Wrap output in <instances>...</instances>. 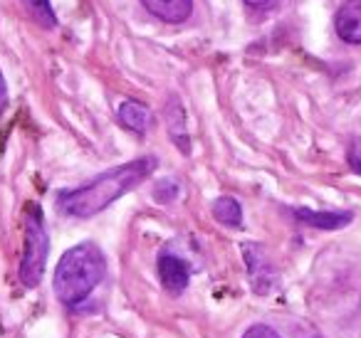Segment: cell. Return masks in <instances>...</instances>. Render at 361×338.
<instances>
[{
    "label": "cell",
    "instance_id": "obj_6",
    "mask_svg": "<svg viewBox=\"0 0 361 338\" xmlns=\"http://www.w3.org/2000/svg\"><path fill=\"white\" fill-rule=\"evenodd\" d=\"M243 252H245L247 267H250V279L255 284L257 292H267L275 279V269L267 262L265 252L260 249V244H243Z\"/></svg>",
    "mask_w": 361,
    "mask_h": 338
},
{
    "label": "cell",
    "instance_id": "obj_15",
    "mask_svg": "<svg viewBox=\"0 0 361 338\" xmlns=\"http://www.w3.org/2000/svg\"><path fill=\"white\" fill-rule=\"evenodd\" d=\"M6 109H8V84L3 80V72H0V116L6 114Z\"/></svg>",
    "mask_w": 361,
    "mask_h": 338
},
{
    "label": "cell",
    "instance_id": "obj_3",
    "mask_svg": "<svg viewBox=\"0 0 361 338\" xmlns=\"http://www.w3.org/2000/svg\"><path fill=\"white\" fill-rule=\"evenodd\" d=\"M47 252H50V239H47L45 218H42L40 205H25V247H23L20 259V282L25 287H37L42 282L47 264Z\"/></svg>",
    "mask_w": 361,
    "mask_h": 338
},
{
    "label": "cell",
    "instance_id": "obj_4",
    "mask_svg": "<svg viewBox=\"0 0 361 338\" xmlns=\"http://www.w3.org/2000/svg\"><path fill=\"white\" fill-rule=\"evenodd\" d=\"M159 279L164 284V289L169 294L178 296L183 289L188 287V279H191V269L176 254H161L159 257Z\"/></svg>",
    "mask_w": 361,
    "mask_h": 338
},
{
    "label": "cell",
    "instance_id": "obj_2",
    "mask_svg": "<svg viewBox=\"0 0 361 338\" xmlns=\"http://www.w3.org/2000/svg\"><path fill=\"white\" fill-rule=\"evenodd\" d=\"M106 259L102 249L92 242L70 247L57 262L55 294L65 306H80L104 279Z\"/></svg>",
    "mask_w": 361,
    "mask_h": 338
},
{
    "label": "cell",
    "instance_id": "obj_13",
    "mask_svg": "<svg viewBox=\"0 0 361 338\" xmlns=\"http://www.w3.org/2000/svg\"><path fill=\"white\" fill-rule=\"evenodd\" d=\"M178 198V183L176 180H161L156 183V190H154V200L156 203H171V200Z\"/></svg>",
    "mask_w": 361,
    "mask_h": 338
},
{
    "label": "cell",
    "instance_id": "obj_5",
    "mask_svg": "<svg viewBox=\"0 0 361 338\" xmlns=\"http://www.w3.org/2000/svg\"><path fill=\"white\" fill-rule=\"evenodd\" d=\"M336 35L349 45H361V0H344L334 18Z\"/></svg>",
    "mask_w": 361,
    "mask_h": 338
},
{
    "label": "cell",
    "instance_id": "obj_11",
    "mask_svg": "<svg viewBox=\"0 0 361 338\" xmlns=\"http://www.w3.org/2000/svg\"><path fill=\"white\" fill-rule=\"evenodd\" d=\"M166 119H169V131H171L173 144L188 156L191 154V141H188V134H186V129H183V114H180L178 104H176V111H173V101H171L169 116H166Z\"/></svg>",
    "mask_w": 361,
    "mask_h": 338
},
{
    "label": "cell",
    "instance_id": "obj_14",
    "mask_svg": "<svg viewBox=\"0 0 361 338\" xmlns=\"http://www.w3.org/2000/svg\"><path fill=\"white\" fill-rule=\"evenodd\" d=\"M243 338H280L275 331H272L270 326H262V323H257V326H250L245 331V336Z\"/></svg>",
    "mask_w": 361,
    "mask_h": 338
},
{
    "label": "cell",
    "instance_id": "obj_7",
    "mask_svg": "<svg viewBox=\"0 0 361 338\" xmlns=\"http://www.w3.org/2000/svg\"><path fill=\"white\" fill-rule=\"evenodd\" d=\"M144 8L164 23H186L193 13V0H141Z\"/></svg>",
    "mask_w": 361,
    "mask_h": 338
},
{
    "label": "cell",
    "instance_id": "obj_10",
    "mask_svg": "<svg viewBox=\"0 0 361 338\" xmlns=\"http://www.w3.org/2000/svg\"><path fill=\"white\" fill-rule=\"evenodd\" d=\"M213 215H216L218 223L228 225V227H240L243 225L240 203H238L235 198H228V195H223V198H218L216 203H213Z\"/></svg>",
    "mask_w": 361,
    "mask_h": 338
},
{
    "label": "cell",
    "instance_id": "obj_16",
    "mask_svg": "<svg viewBox=\"0 0 361 338\" xmlns=\"http://www.w3.org/2000/svg\"><path fill=\"white\" fill-rule=\"evenodd\" d=\"M277 0H245V6L255 8V11H270V8H275Z\"/></svg>",
    "mask_w": 361,
    "mask_h": 338
},
{
    "label": "cell",
    "instance_id": "obj_8",
    "mask_svg": "<svg viewBox=\"0 0 361 338\" xmlns=\"http://www.w3.org/2000/svg\"><path fill=\"white\" fill-rule=\"evenodd\" d=\"M295 218L317 230H339L351 223V213H329V210L324 213V210H307V208H297Z\"/></svg>",
    "mask_w": 361,
    "mask_h": 338
},
{
    "label": "cell",
    "instance_id": "obj_12",
    "mask_svg": "<svg viewBox=\"0 0 361 338\" xmlns=\"http://www.w3.org/2000/svg\"><path fill=\"white\" fill-rule=\"evenodd\" d=\"M23 6L27 8V13H30L37 25L47 27V30L57 25V15H55V11H52L50 0H23Z\"/></svg>",
    "mask_w": 361,
    "mask_h": 338
},
{
    "label": "cell",
    "instance_id": "obj_9",
    "mask_svg": "<svg viewBox=\"0 0 361 338\" xmlns=\"http://www.w3.org/2000/svg\"><path fill=\"white\" fill-rule=\"evenodd\" d=\"M116 116H119V124L124 126V129L134 131V134H144L151 124L149 106H144L141 101H131V99L124 101V104L119 106V111H116Z\"/></svg>",
    "mask_w": 361,
    "mask_h": 338
},
{
    "label": "cell",
    "instance_id": "obj_1",
    "mask_svg": "<svg viewBox=\"0 0 361 338\" xmlns=\"http://www.w3.org/2000/svg\"><path fill=\"white\" fill-rule=\"evenodd\" d=\"M156 168L154 156H144V158L129 161V163L111 168L106 173H102L99 178L90 180L87 185L77 190H67L60 198V208L72 218H92V215L102 213L109 208L114 200H119L121 195H126L131 188H136L139 183H144Z\"/></svg>",
    "mask_w": 361,
    "mask_h": 338
}]
</instances>
